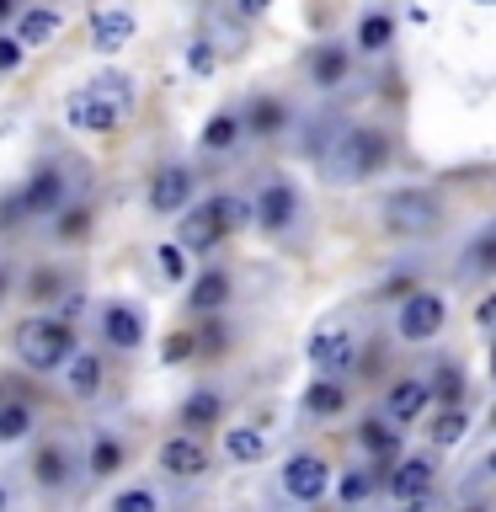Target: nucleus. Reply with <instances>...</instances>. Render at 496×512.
I'll return each instance as SVG.
<instances>
[{"label":"nucleus","mask_w":496,"mask_h":512,"mask_svg":"<svg viewBox=\"0 0 496 512\" xmlns=\"http://www.w3.org/2000/svg\"><path fill=\"white\" fill-rule=\"evenodd\" d=\"M438 390H443V400L459 395V374H454V368H443V374H438Z\"/></svg>","instance_id":"obj_40"},{"label":"nucleus","mask_w":496,"mask_h":512,"mask_svg":"<svg viewBox=\"0 0 496 512\" xmlns=\"http://www.w3.org/2000/svg\"><path fill=\"white\" fill-rule=\"evenodd\" d=\"M6 502H11V496H6V486H0V512H6Z\"/></svg>","instance_id":"obj_43"},{"label":"nucleus","mask_w":496,"mask_h":512,"mask_svg":"<svg viewBox=\"0 0 496 512\" xmlns=\"http://www.w3.org/2000/svg\"><path fill=\"white\" fill-rule=\"evenodd\" d=\"M160 470L176 475V480H192L208 470V448L198 438H171L166 448H160Z\"/></svg>","instance_id":"obj_9"},{"label":"nucleus","mask_w":496,"mask_h":512,"mask_svg":"<svg viewBox=\"0 0 496 512\" xmlns=\"http://www.w3.org/2000/svg\"><path fill=\"white\" fill-rule=\"evenodd\" d=\"M38 480L43 486H64V454L59 448H43L38 454Z\"/></svg>","instance_id":"obj_29"},{"label":"nucleus","mask_w":496,"mask_h":512,"mask_svg":"<svg viewBox=\"0 0 496 512\" xmlns=\"http://www.w3.org/2000/svg\"><path fill=\"white\" fill-rule=\"evenodd\" d=\"M123 464V448L112 443V438H96V448H91V475H112Z\"/></svg>","instance_id":"obj_27"},{"label":"nucleus","mask_w":496,"mask_h":512,"mask_svg":"<svg viewBox=\"0 0 496 512\" xmlns=\"http://www.w3.org/2000/svg\"><path fill=\"white\" fill-rule=\"evenodd\" d=\"M102 336L112 347H139L144 342V320L139 310H128V304H112V310L102 315Z\"/></svg>","instance_id":"obj_14"},{"label":"nucleus","mask_w":496,"mask_h":512,"mask_svg":"<svg viewBox=\"0 0 496 512\" xmlns=\"http://www.w3.org/2000/svg\"><path fill=\"white\" fill-rule=\"evenodd\" d=\"M384 219H390V230H400V235H422L438 224V198H432L427 187H406L384 203Z\"/></svg>","instance_id":"obj_4"},{"label":"nucleus","mask_w":496,"mask_h":512,"mask_svg":"<svg viewBox=\"0 0 496 512\" xmlns=\"http://www.w3.org/2000/svg\"><path fill=\"white\" fill-rule=\"evenodd\" d=\"M54 32H59V11H27L22 27H16V43H22V48H43Z\"/></svg>","instance_id":"obj_16"},{"label":"nucleus","mask_w":496,"mask_h":512,"mask_svg":"<svg viewBox=\"0 0 496 512\" xmlns=\"http://www.w3.org/2000/svg\"><path fill=\"white\" fill-rule=\"evenodd\" d=\"M304 406H310L315 416H336L347 406V390L342 384H331V379H320V384H310V395H304Z\"/></svg>","instance_id":"obj_20"},{"label":"nucleus","mask_w":496,"mask_h":512,"mask_svg":"<svg viewBox=\"0 0 496 512\" xmlns=\"http://www.w3.org/2000/svg\"><path fill=\"white\" fill-rule=\"evenodd\" d=\"M475 256H480V267H491V272H496V230H486V240L475 246Z\"/></svg>","instance_id":"obj_39"},{"label":"nucleus","mask_w":496,"mask_h":512,"mask_svg":"<svg viewBox=\"0 0 496 512\" xmlns=\"http://www.w3.org/2000/svg\"><path fill=\"white\" fill-rule=\"evenodd\" d=\"M219 235H224V219H219L214 203H203V208H192V214H182V246H187V251H208Z\"/></svg>","instance_id":"obj_10"},{"label":"nucleus","mask_w":496,"mask_h":512,"mask_svg":"<svg viewBox=\"0 0 496 512\" xmlns=\"http://www.w3.org/2000/svg\"><path fill=\"white\" fill-rule=\"evenodd\" d=\"M54 203H59V171H38V176H32V187L22 192V208H27V214H48Z\"/></svg>","instance_id":"obj_17"},{"label":"nucleus","mask_w":496,"mask_h":512,"mask_svg":"<svg viewBox=\"0 0 496 512\" xmlns=\"http://www.w3.org/2000/svg\"><path fill=\"white\" fill-rule=\"evenodd\" d=\"M443 299L438 294H411L406 304H400V336L406 342H427V336H438V326H443Z\"/></svg>","instance_id":"obj_5"},{"label":"nucleus","mask_w":496,"mask_h":512,"mask_svg":"<svg viewBox=\"0 0 496 512\" xmlns=\"http://www.w3.org/2000/svg\"><path fill=\"white\" fill-rule=\"evenodd\" d=\"M342 70H347V54H342V48H320V54H315V80H320V86H336V80H342Z\"/></svg>","instance_id":"obj_25"},{"label":"nucleus","mask_w":496,"mask_h":512,"mask_svg":"<svg viewBox=\"0 0 496 512\" xmlns=\"http://www.w3.org/2000/svg\"><path fill=\"white\" fill-rule=\"evenodd\" d=\"M278 123H283V107L278 102H256L251 107V128H256V134H278Z\"/></svg>","instance_id":"obj_30"},{"label":"nucleus","mask_w":496,"mask_h":512,"mask_svg":"<svg viewBox=\"0 0 496 512\" xmlns=\"http://www.w3.org/2000/svg\"><path fill=\"white\" fill-rule=\"evenodd\" d=\"M368 491H374V475H363V470L342 475V502H363Z\"/></svg>","instance_id":"obj_32"},{"label":"nucleus","mask_w":496,"mask_h":512,"mask_svg":"<svg viewBox=\"0 0 496 512\" xmlns=\"http://www.w3.org/2000/svg\"><path fill=\"white\" fill-rule=\"evenodd\" d=\"M475 326L480 331H496V294H486V299L475 304Z\"/></svg>","instance_id":"obj_36"},{"label":"nucleus","mask_w":496,"mask_h":512,"mask_svg":"<svg viewBox=\"0 0 496 512\" xmlns=\"http://www.w3.org/2000/svg\"><path fill=\"white\" fill-rule=\"evenodd\" d=\"M427 395H432V384H422V379H400L395 390H390V416H395V422H416V416L427 411Z\"/></svg>","instance_id":"obj_15"},{"label":"nucleus","mask_w":496,"mask_h":512,"mask_svg":"<svg viewBox=\"0 0 496 512\" xmlns=\"http://www.w3.org/2000/svg\"><path fill=\"white\" fill-rule=\"evenodd\" d=\"M224 454H230L235 464H251V459L267 454V438H262L256 427H235L230 438H224Z\"/></svg>","instance_id":"obj_18"},{"label":"nucleus","mask_w":496,"mask_h":512,"mask_svg":"<svg viewBox=\"0 0 496 512\" xmlns=\"http://www.w3.org/2000/svg\"><path fill=\"white\" fill-rule=\"evenodd\" d=\"M96 384H102V363H96L91 352H75L70 358V390L86 400V395H96Z\"/></svg>","instance_id":"obj_19"},{"label":"nucleus","mask_w":496,"mask_h":512,"mask_svg":"<svg viewBox=\"0 0 496 512\" xmlns=\"http://www.w3.org/2000/svg\"><path fill=\"white\" fill-rule=\"evenodd\" d=\"M128 112H134V80L128 75H96L91 86H80L64 102L70 128H86V134H112Z\"/></svg>","instance_id":"obj_1"},{"label":"nucleus","mask_w":496,"mask_h":512,"mask_svg":"<svg viewBox=\"0 0 496 512\" xmlns=\"http://www.w3.org/2000/svg\"><path fill=\"white\" fill-rule=\"evenodd\" d=\"M16 352H22V363H32V368H59V363L75 358V331L64 326V320L32 315L16 326Z\"/></svg>","instance_id":"obj_2"},{"label":"nucleus","mask_w":496,"mask_h":512,"mask_svg":"<svg viewBox=\"0 0 496 512\" xmlns=\"http://www.w3.org/2000/svg\"><path fill=\"white\" fill-rule=\"evenodd\" d=\"M294 208H299L294 187H288V182H272V187H262V198H256V219H262L267 230H283V224L294 219Z\"/></svg>","instance_id":"obj_12"},{"label":"nucleus","mask_w":496,"mask_h":512,"mask_svg":"<svg viewBox=\"0 0 496 512\" xmlns=\"http://www.w3.org/2000/svg\"><path fill=\"white\" fill-rule=\"evenodd\" d=\"M464 427H470V416H464V411H443L438 427H432V438H438V443H459Z\"/></svg>","instance_id":"obj_28"},{"label":"nucleus","mask_w":496,"mask_h":512,"mask_svg":"<svg viewBox=\"0 0 496 512\" xmlns=\"http://www.w3.org/2000/svg\"><path fill=\"white\" fill-rule=\"evenodd\" d=\"M235 134H240V123L230 118V112H219V118H208V128H203V144H208V150H230Z\"/></svg>","instance_id":"obj_24"},{"label":"nucleus","mask_w":496,"mask_h":512,"mask_svg":"<svg viewBox=\"0 0 496 512\" xmlns=\"http://www.w3.org/2000/svg\"><path fill=\"white\" fill-rule=\"evenodd\" d=\"M6 11H11V0H0V16H6Z\"/></svg>","instance_id":"obj_44"},{"label":"nucleus","mask_w":496,"mask_h":512,"mask_svg":"<svg viewBox=\"0 0 496 512\" xmlns=\"http://www.w3.org/2000/svg\"><path fill=\"white\" fill-rule=\"evenodd\" d=\"M491 475H496V454H491Z\"/></svg>","instance_id":"obj_46"},{"label":"nucleus","mask_w":496,"mask_h":512,"mask_svg":"<svg viewBox=\"0 0 496 512\" xmlns=\"http://www.w3.org/2000/svg\"><path fill=\"white\" fill-rule=\"evenodd\" d=\"M224 294H230V278H224V272H203V278L192 283V304H198V310H219Z\"/></svg>","instance_id":"obj_21"},{"label":"nucleus","mask_w":496,"mask_h":512,"mask_svg":"<svg viewBox=\"0 0 496 512\" xmlns=\"http://www.w3.org/2000/svg\"><path fill=\"white\" fill-rule=\"evenodd\" d=\"M187 198H192V176L182 166H166L150 182V208H155V214H182Z\"/></svg>","instance_id":"obj_8"},{"label":"nucleus","mask_w":496,"mask_h":512,"mask_svg":"<svg viewBox=\"0 0 496 512\" xmlns=\"http://www.w3.org/2000/svg\"><path fill=\"white\" fill-rule=\"evenodd\" d=\"M331 176H342V182H363V176H374L384 166V134L374 128H342L326 155Z\"/></svg>","instance_id":"obj_3"},{"label":"nucleus","mask_w":496,"mask_h":512,"mask_svg":"<svg viewBox=\"0 0 496 512\" xmlns=\"http://www.w3.org/2000/svg\"><path fill=\"white\" fill-rule=\"evenodd\" d=\"M112 512H155V496L150 491H123L118 502H112Z\"/></svg>","instance_id":"obj_33"},{"label":"nucleus","mask_w":496,"mask_h":512,"mask_svg":"<svg viewBox=\"0 0 496 512\" xmlns=\"http://www.w3.org/2000/svg\"><path fill=\"white\" fill-rule=\"evenodd\" d=\"M240 11H246V16H256V11H267V0H240Z\"/></svg>","instance_id":"obj_42"},{"label":"nucleus","mask_w":496,"mask_h":512,"mask_svg":"<svg viewBox=\"0 0 496 512\" xmlns=\"http://www.w3.org/2000/svg\"><path fill=\"white\" fill-rule=\"evenodd\" d=\"M358 43L363 48H384V43H390V16H368L363 32H358Z\"/></svg>","instance_id":"obj_31"},{"label":"nucleus","mask_w":496,"mask_h":512,"mask_svg":"<svg viewBox=\"0 0 496 512\" xmlns=\"http://www.w3.org/2000/svg\"><path fill=\"white\" fill-rule=\"evenodd\" d=\"M390 491L400 496V502H422V496L432 491V464L427 459H406L400 470H390Z\"/></svg>","instance_id":"obj_13"},{"label":"nucleus","mask_w":496,"mask_h":512,"mask_svg":"<svg viewBox=\"0 0 496 512\" xmlns=\"http://www.w3.org/2000/svg\"><path fill=\"white\" fill-rule=\"evenodd\" d=\"M16 59H22V43H16V38H0V70H16Z\"/></svg>","instance_id":"obj_38"},{"label":"nucleus","mask_w":496,"mask_h":512,"mask_svg":"<svg viewBox=\"0 0 496 512\" xmlns=\"http://www.w3.org/2000/svg\"><path fill=\"white\" fill-rule=\"evenodd\" d=\"M208 422H219V395L198 390V395L182 406V427H208Z\"/></svg>","instance_id":"obj_22"},{"label":"nucleus","mask_w":496,"mask_h":512,"mask_svg":"<svg viewBox=\"0 0 496 512\" xmlns=\"http://www.w3.org/2000/svg\"><path fill=\"white\" fill-rule=\"evenodd\" d=\"M160 272H166V278H182V272H187L182 246H160Z\"/></svg>","instance_id":"obj_35"},{"label":"nucleus","mask_w":496,"mask_h":512,"mask_svg":"<svg viewBox=\"0 0 496 512\" xmlns=\"http://www.w3.org/2000/svg\"><path fill=\"white\" fill-rule=\"evenodd\" d=\"M128 38H134V16L128 11H96L91 16V43L102 48V54H118Z\"/></svg>","instance_id":"obj_11"},{"label":"nucleus","mask_w":496,"mask_h":512,"mask_svg":"<svg viewBox=\"0 0 496 512\" xmlns=\"http://www.w3.org/2000/svg\"><path fill=\"white\" fill-rule=\"evenodd\" d=\"M326 480H331V470H326V459H315V454H294L283 470V486H288V496H299V502H315V496L326 491Z\"/></svg>","instance_id":"obj_6"},{"label":"nucleus","mask_w":496,"mask_h":512,"mask_svg":"<svg viewBox=\"0 0 496 512\" xmlns=\"http://www.w3.org/2000/svg\"><path fill=\"white\" fill-rule=\"evenodd\" d=\"M214 208H219L224 230H235V224H246V203H240V198H214Z\"/></svg>","instance_id":"obj_34"},{"label":"nucleus","mask_w":496,"mask_h":512,"mask_svg":"<svg viewBox=\"0 0 496 512\" xmlns=\"http://www.w3.org/2000/svg\"><path fill=\"white\" fill-rule=\"evenodd\" d=\"M352 358H358V342H352L347 331L310 336V363L320 368V374H342V368H352Z\"/></svg>","instance_id":"obj_7"},{"label":"nucleus","mask_w":496,"mask_h":512,"mask_svg":"<svg viewBox=\"0 0 496 512\" xmlns=\"http://www.w3.org/2000/svg\"><path fill=\"white\" fill-rule=\"evenodd\" d=\"M27 427H32V411L27 406H0V443H16Z\"/></svg>","instance_id":"obj_26"},{"label":"nucleus","mask_w":496,"mask_h":512,"mask_svg":"<svg viewBox=\"0 0 496 512\" xmlns=\"http://www.w3.org/2000/svg\"><path fill=\"white\" fill-rule=\"evenodd\" d=\"M363 448H374V454L395 459V448H400V427H390V422H363Z\"/></svg>","instance_id":"obj_23"},{"label":"nucleus","mask_w":496,"mask_h":512,"mask_svg":"<svg viewBox=\"0 0 496 512\" xmlns=\"http://www.w3.org/2000/svg\"><path fill=\"white\" fill-rule=\"evenodd\" d=\"M208 64H214V54H208V48L198 43V48H192V70H208Z\"/></svg>","instance_id":"obj_41"},{"label":"nucleus","mask_w":496,"mask_h":512,"mask_svg":"<svg viewBox=\"0 0 496 512\" xmlns=\"http://www.w3.org/2000/svg\"><path fill=\"white\" fill-rule=\"evenodd\" d=\"M182 358H192V336H171V342H166V363H182Z\"/></svg>","instance_id":"obj_37"},{"label":"nucleus","mask_w":496,"mask_h":512,"mask_svg":"<svg viewBox=\"0 0 496 512\" xmlns=\"http://www.w3.org/2000/svg\"><path fill=\"white\" fill-rule=\"evenodd\" d=\"M491 374H496V347H491Z\"/></svg>","instance_id":"obj_45"}]
</instances>
